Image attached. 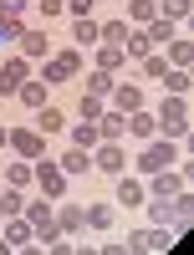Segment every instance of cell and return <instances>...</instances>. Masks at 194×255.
<instances>
[{
    "instance_id": "obj_1",
    "label": "cell",
    "mask_w": 194,
    "mask_h": 255,
    "mask_svg": "<svg viewBox=\"0 0 194 255\" xmlns=\"http://www.w3.org/2000/svg\"><path fill=\"white\" fill-rule=\"evenodd\" d=\"M82 72H87V61H82L77 46L51 51L46 61H41V82H46V87H72V77H82Z\"/></svg>"
},
{
    "instance_id": "obj_2",
    "label": "cell",
    "mask_w": 194,
    "mask_h": 255,
    "mask_svg": "<svg viewBox=\"0 0 194 255\" xmlns=\"http://www.w3.org/2000/svg\"><path fill=\"white\" fill-rule=\"evenodd\" d=\"M138 168V179H148V174H164V168H174L179 163V143H169V138H148L143 143V153L138 158H128Z\"/></svg>"
},
{
    "instance_id": "obj_3",
    "label": "cell",
    "mask_w": 194,
    "mask_h": 255,
    "mask_svg": "<svg viewBox=\"0 0 194 255\" xmlns=\"http://www.w3.org/2000/svg\"><path fill=\"white\" fill-rule=\"evenodd\" d=\"M154 123H159V138L179 143V138L189 133V102H184V97H164L159 113H154Z\"/></svg>"
},
{
    "instance_id": "obj_4",
    "label": "cell",
    "mask_w": 194,
    "mask_h": 255,
    "mask_svg": "<svg viewBox=\"0 0 194 255\" xmlns=\"http://www.w3.org/2000/svg\"><path fill=\"white\" fill-rule=\"evenodd\" d=\"M31 168H36L31 179H36V189H41V199H61V194H67V174H61V163H41V158H36Z\"/></svg>"
},
{
    "instance_id": "obj_5",
    "label": "cell",
    "mask_w": 194,
    "mask_h": 255,
    "mask_svg": "<svg viewBox=\"0 0 194 255\" xmlns=\"http://www.w3.org/2000/svg\"><path fill=\"white\" fill-rule=\"evenodd\" d=\"M143 189H148V199H174V194H184V174L179 168H164V174H148L143 179Z\"/></svg>"
},
{
    "instance_id": "obj_6",
    "label": "cell",
    "mask_w": 194,
    "mask_h": 255,
    "mask_svg": "<svg viewBox=\"0 0 194 255\" xmlns=\"http://www.w3.org/2000/svg\"><path fill=\"white\" fill-rule=\"evenodd\" d=\"M10 148H15V158H26V163H36L41 153H46V138H41L36 128H10Z\"/></svg>"
},
{
    "instance_id": "obj_7",
    "label": "cell",
    "mask_w": 194,
    "mask_h": 255,
    "mask_svg": "<svg viewBox=\"0 0 194 255\" xmlns=\"http://www.w3.org/2000/svg\"><path fill=\"white\" fill-rule=\"evenodd\" d=\"M92 168H102L107 179H118V174H128V153H123L118 143H97L92 148Z\"/></svg>"
},
{
    "instance_id": "obj_8",
    "label": "cell",
    "mask_w": 194,
    "mask_h": 255,
    "mask_svg": "<svg viewBox=\"0 0 194 255\" xmlns=\"http://www.w3.org/2000/svg\"><path fill=\"white\" fill-rule=\"evenodd\" d=\"M20 82H31V61L26 56H10L5 67H0V97H15Z\"/></svg>"
},
{
    "instance_id": "obj_9",
    "label": "cell",
    "mask_w": 194,
    "mask_h": 255,
    "mask_svg": "<svg viewBox=\"0 0 194 255\" xmlns=\"http://www.w3.org/2000/svg\"><path fill=\"white\" fill-rule=\"evenodd\" d=\"M107 97H113V108H118L123 118L143 108V87H138V82H113V92H107Z\"/></svg>"
},
{
    "instance_id": "obj_10",
    "label": "cell",
    "mask_w": 194,
    "mask_h": 255,
    "mask_svg": "<svg viewBox=\"0 0 194 255\" xmlns=\"http://www.w3.org/2000/svg\"><path fill=\"white\" fill-rule=\"evenodd\" d=\"M15 46H20L26 61H46V56H51V36H46V31H20Z\"/></svg>"
},
{
    "instance_id": "obj_11",
    "label": "cell",
    "mask_w": 194,
    "mask_h": 255,
    "mask_svg": "<svg viewBox=\"0 0 194 255\" xmlns=\"http://www.w3.org/2000/svg\"><path fill=\"white\" fill-rule=\"evenodd\" d=\"M123 133H128V118H123L118 108H102V118H97V138H102V143H118Z\"/></svg>"
},
{
    "instance_id": "obj_12",
    "label": "cell",
    "mask_w": 194,
    "mask_h": 255,
    "mask_svg": "<svg viewBox=\"0 0 194 255\" xmlns=\"http://www.w3.org/2000/svg\"><path fill=\"white\" fill-rule=\"evenodd\" d=\"M0 240H5L10 250H20V245H31V220H26V215H15V220H5V225H0Z\"/></svg>"
},
{
    "instance_id": "obj_13",
    "label": "cell",
    "mask_w": 194,
    "mask_h": 255,
    "mask_svg": "<svg viewBox=\"0 0 194 255\" xmlns=\"http://www.w3.org/2000/svg\"><path fill=\"white\" fill-rule=\"evenodd\" d=\"M15 97L26 102L31 113H36V108H46V102H51V87H46L41 77H31V82H20V92H15Z\"/></svg>"
},
{
    "instance_id": "obj_14",
    "label": "cell",
    "mask_w": 194,
    "mask_h": 255,
    "mask_svg": "<svg viewBox=\"0 0 194 255\" xmlns=\"http://www.w3.org/2000/svg\"><path fill=\"white\" fill-rule=\"evenodd\" d=\"M148 199V189L138 174H118V204H143Z\"/></svg>"
},
{
    "instance_id": "obj_15",
    "label": "cell",
    "mask_w": 194,
    "mask_h": 255,
    "mask_svg": "<svg viewBox=\"0 0 194 255\" xmlns=\"http://www.w3.org/2000/svg\"><path fill=\"white\" fill-rule=\"evenodd\" d=\"M56 163H61V174H67V179H77V174H87V168H92V153H87V148H67Z\"/></svg>"
},
{
    "instance_id": "obj_16",
    "label": "cell",
    "mask_w": 194,
    "mask_h": 255,
    "mask_svg": "<svg viewBox=\"0 0 194 255\" xmlns=\"http://www.w3.org/2000/svg\"><path fill=\"white\" fill-rule=\"evenodd\" d=\"M128 31H133L128 20H97V46H123Z\"/></svg>"
},
{
    "instance_id": "obj_17",
    "label": "cell",
    "mask_w": 194,
    "mask_h": 255,
    "mask_svg": "<svg viewBox=\"0 0 194 255\" xmlns=\"http://www.w3.org/2000/svg\"><path fill=\"white\" fill-rule=\"evenodd\" d=\"M128 133H133V138H159V123H154V113H148V108H138V113H128Z\"/></svg>"
},
{
    "instance_id": "obj_18",
    "label": "cell",
    "mask_w": 194,
    "mask_h": 255,
    "mask_svg": "<svg viewBox=\"0 0 194 255\" xmlns=\"http://www.w3.org/2000/svg\"><path fill=\"white\" fill-rule=\"evenodd\" d=\"M56 230H61V240H72L77 230H82V209H77V204H61V199H56Z\"/></svg>"
},
{
    "instance_id": "obj_19",
    "label": "cell",
    "mask_w": 194,
    "mask_h": 255,
    "mask_svg": "<svg viewBox=\"0 0 194 255\" xmlns=\"http://www.w3.org/2000/svg\"><path fill=\"white\" fill-rule=\"evenodd\" d=\"M61 128H67V118H61V108H51V102H46V108H36V133H41V138L61 133Z\"/></svg>"
},
{
    "instance_id": "obj_20",
    "label": "cell",
    "mask_w": 194,
    "mask_h": 255,
    "mask_svg": "<svg viewBox=\"0 0 194 255\" xmlns=\"http://www.w3.org/2000/svg\"><path fill=\"white\" fill-rule=\"evenodd\" d=\"M123 61H128V56H123V46H97V51H92V67H97V72H107V77H118Z\"/></svg>"
},
{
    "instance_id": "obj_21",
    "label": "cell",
    "mask_w": 194,
    "mask_h": 255,
    "mask_svg": "<svg viewBox=\"0 0 194 255\" xmlns=\"http://www.w3.org/2000/svg\"><path fill=\"white\" fill-rule=\"evenodd\" d=\"M159 82H164V92H169V97H184L194 77H189V67H169V72H164Z\"/></svg>"
},
{
    "instance_id": "obj_22",
    "label": "cell",
    "mask_w": 194,
    "mask_h": 255,
    "mask_svg": "<svg viewBox=\"0 0 194 255\" xmlns=\"http://www.w3.org/2000/svg\"><path fill=\"white\" fill-rule=\"evenodd\" d=\"M143 209H148V225H174V199H143Z\"/></svg>"
},
{
    "instance_id": "obj_23",
    "label": "cell",
    "mask_w": 194,
    "mask_h": 255,
    "mask_svg": "<svg viewBox=\"0 0 194 255\" xmlns=\"http://www.w3.org/2000/svg\"><path fill=\"white\" fill-rule=\"evenodd\" d=\"M123 250H128V255H154V230H148V225H138L133 235L123 240Z\"/></svg>"
},
{
    "instance_id": "obj_24",
    "label": "cell",
    "mask_w": 194,
    "mask_h": 255,
    "mask_svg": "<svg viewBox=\"0 0 194 255\" xmlns=\"http://www.w3.org/2000/svg\"><path fill=\"white\" fill-rule=\"evenodd\" d=\"M148 20H159V0H133L128 5V26H148Z\"/></svg>"
},
{
    "instance_id": "obj_25",
    "label": "cell",
    "mask_w": 194,
    "mask_h": 255,
    "mask_svg": "<svg viewBox=\"0 0 194 255\" xmlns=\"http://www.w3.org/2000/svg\"><path fill=\"white\" fill-rule=\"evenodd\" d=\"M82 225H92V230H113V204H87V209H82Z\"/></svg>"
},
{
    "instance_id": "obj_26",
    "label": "cell",
    "mask_w": 194,
    "mask_h": 255,
    "mask_svg": "<svg viewBox=\"0 0 194 255\" xmlns=\"http://www.w3.org/2000/svg\"><path fill=\"white\" fill-rule=\"evenodd\" d=\"M31 174H36V168H31L26 158H15V163L5 168V189H31Z\"/></svg>"
},
{
    "instance_id": "obj_27",
    "label": "cell",
    "mask_w": 194,
    "mask_h": 255,
    "mask_svg": "<svg viewBox=\"0 0 194 255\" xmlns=\"http://www.w3.org/2000/svg\"><path fill=\"white\" fill-rule=\"evenodd\" d=\"M97 143H102L97 138V123H72V148H87V153H92Z\"/></svg>"
},
{
    "instance_id": "obj_28",
    "label": "cell",
    "mask_w": 194,
    "mask_h": 255,
    "mask_svg": "<svg viewBox=\"0 0 194 255\" xmlns=\"http://www.w3.org/2000/svg\"><path fill=\"white\" fill-rule=\"evenodd\" d=\"M164 61H169V67H189V61H194V41H169Z\"/></svg>"
},
{
    "instance_id": "obj_29",
    "label": "cell",
    "mask_w": 194,
    "mask_h": 255,
    "mask_svg": "<svg viewBox=\"0 0 194 255\" xmlns=\"http://www.w3.org/2000/svg\"><path fill=\"white\" fill-rule=\"evenodd\" d=\"M113 82H118V77H107V72H97V67H92V72H82V87H87V92H97V97H107V92H113Z\"/></svg>"
},
{
    "instance_id": "obj_30",
    "label": "cell",
    "mask_w": 194,
    "mask_h": 255,
    "mask_svg": "<svg viewBox=\"0 0 194 255\" xmlns=\"http://www.w3.org/2000/svg\"><path fill=\"white\" fill-rule=\"evenodd\" d=\"M26 220H31V230L46 225V220H56V199H36V204H26Z\"/></svg>"
},
{
    "instance_id": "obj_31",
    "label": "cell",
    "mask_w": 194,
    "mask_h": 255,
    "mask_svg": "<svg viewBox=\"0 0 194 255\" xmlns=\"http://www.w3.org/2000/svg\"><path fill=\"white\" fill-rule=\"evenodd\" d=\"M0 215H5V220L26 215V194H20V189H5V194H0Z\"/></svg>"
},
{
    "instance_id": "obj_32",
    "label": "cell",
    "mask_w": 194,
    "mask_h": 255,
    "mask_svg": "<svg viewBox=\"0 0 194 255\" xmlns=\"http://www.w3.org/2000/svg\"><path fill=\"white\" fill-rule=\"evenodd\" d=\"M102 108H107V97H97V92H87V97L77 102V113H82V123H97V118H102Z\"/></svg>"
},
{
    "instance_id": "obj_33",
    "label": "cell",
    "mask_w": 194,
    "mask_h": 255,
    "mask_svg": "<svg viewBox=\"0 0 194 255\" xmlns=\"http://www.w3.org/2000/svg\"><path fill=\"white\" fill-rule=\"evenodd\" d=\"M143 31H148V41H154V51H159L164 41H174V20H148Z\"/></svg>"
},
{
    "instance_id": "obj_34",
    "label": "cell",
    "mask_w": 194,
    "mask_h": 255,
    "mask_svg": "<svg viewBox=\"0 0 194 255\" xmlns=\"http://www.w3.org/2000/svg\"><path fill=\"white\" fill-rule=\"evenodd\" d=\"M72 41H82V46L97 41V20H92V15H77V20H72Z\"/></svg>"
},
{
    "instance_id": "obj_35",
    "label": "cell",
    "mask_w": 194,
    "mask_h": 255,
    "mask_svg": "<svg viewBox=\"0 0 194 255\" xmlns=\"http://www.w3.org/2000/svg\"><path fill=\"white\" fill-rule=\"evenodd\" d=\"M184 15H189V0H159V20H174L179 26Z\"/></svg>"
},
{
    "instance_id": "obj_36",
    "label": "cell",
    "mask_w": 194,
    "mask_h": 255,
    "mask_svg": "<svg viewBox=\"0 0 194 255\" xmlns=\"http://www.w3.org/2000/svg\"><path fill=\"white\" fill-rule=\"evenodd\" d=\"M164 72H169V61H164L159 51H148V56H143V82H159Z\"/></svg>"
},
{
    "instance_id": "obj_37",
    "label": "cell",
    "mask_w": 194,
    "mask_h": 255,
    "mask_svg": "<svg viewBox=\"0 0 194 255\" xmlns=\"http://www.w3.org/2000/svg\"><path fill=\"white\" fill-rule=\"evenodd\" d=\"M36 10L46 15V20H56V15H67V5H61V0H36Z\"/></svg>"
},
{
    "instance_id": "obj_38",
    "label": "cell",
    "mask_w": 194,
    "mask_h": 255,
    "mask_svg": "<svg viewBox=\"0 0 194 255\" xmlns=\"http://www.w3.org/2000/svg\"><path fill=\"white\" fill-rule=\"evenodd\" d=\"M61 5H67V10H72V20H77V15H92L97 0H61Z\"/></svg>"
},
{
    "instance_id": "obj_39",
    "label": "cell",
    "mask_w": 194,
    "mask_h": 255,
    "mask_svg": "<svg viewBox=\"0 0 194 255\" xmlns=\"http://www.w3.org/2000/svg\"><path fill=\"white\" fill-rule=\"evenodd\" d=\"M72 250H77V245H61V240H51V245H46V255H72Z\"/></svg>"
},
{
    "instance_id": "obj_40",
    "label": "cell",
    "mask_w": 194,
    "mask_h": 255,
    "mask_svg": "<svg viewBox=\"0 0 194 255\" xmlns=\"http://www.w3.org/2000/svg\"><path fill=\"white\" fill-rule=\"evenodd\" d=\"M15 255H46V245H36V240H31V245H20Z\"/></svg>"
},
{
    "instance_id": "obj_41",
    "label": "cell",
    "mask_w": 194,
    "mask_h": 255,
    "mask_svg": "<svg viewBox=\"0 0 194 255\" xmlns=\"http://www.w3.org/2000/svg\"><path fill=\"white\" fill-rule=\"evenodd\" d=\"M97 255H128V250H123V245H113V240H107V245H102Z\"/></svg>"
},
{
    "instance_id": "obj_42",
    "label": "cell",
    "mask_w": 194,
    "mask_h": 255,
    "mask_svg": "<svg viewBox=\"0 0 194 255\" xmlns=\"http://www.w3.org/2000/svg\"><path fill=\"white\" fill-rule=\"evenodd\" d=\"M0 148H10V128H0Z\"/></svg>"
},
{
    "instance_id": "obj_43",
    "label": "cell",
    "mask_w": 194,
    "mask_h": 255,
    "mask_svg": "<svg viewBox=\"0 0 194 255\" xmlns=\"http://www.w3.org/2000/svg\"><path fill=\"white\" fill-rule=\"evenodd\" d=\"M0 255H15V250H10V245H5V240H0Z\"/></svg>"
},
{
    "instance_id": "obj_44",
    "label": "cell",
    "mask_w": 194,
    "mask_h": 255,
    "mask_svg": "<svg viewBox=\"0 0 194 255\" xmlns=\"http://www.w3.org/2000/svg\"><path fill=\"white\" fill-rule=\"evenodd\" d=\"M72 255H97V250H82V245H77V250H72Z\"/></svg>"
},
{
    "instance_id": "obj_45",
    "label": "cell",
    "mask_w": 194,
    "mask_h": 255,
    "mask_svg": "<svg viewBox=\"0 0 194 255\" xmlns=\"http://www.w3.org/2000/svg\"><path fill=\"white\" fill-rule=\"evenodd\" d=\"M5 15H10V10H5V0H0V20H5Z\"/></svg>"
}]
</instances>
